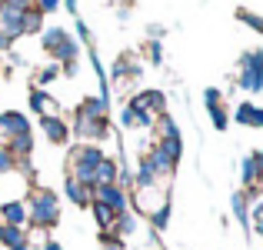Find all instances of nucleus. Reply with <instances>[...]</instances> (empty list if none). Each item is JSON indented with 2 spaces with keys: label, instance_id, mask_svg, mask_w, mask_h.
I'll use <instances>...</instances> for the list:
<instances>
[{
  "label": "nucleus",
  "instance_id": "f257e3e1",
  "mask_svg": "<svg viewBox=\"0 0 263 250\" xmlns=\"http://www.w3.org/2000/svg\"><path fill=\"white\" fill-rule=\"evenodd\" d=\"M40 47L47 50L50 64H60V74H67V77L77 74L80 40H73L64 27H44V33H40Z\"/></svg>",
  "mask_w": 263,
  "mask_h": 250
},
{
  "label": "nucleus",
  "instance_id": "f03ea898",
  "mask_svg": "<svg viewBox=\"0 0 263 250\" xmlns=\"http://www.w3.org/2000/svg\"><path fill=\"white\" fill-rule=\"evenodd\" d=\"M27 213H30L33 230H53L60 224V197L50 190V187H33L27 193Z\"/></svg>",
  "mask_w": 263,
  "mask_h": 250
},
{
  "label": "nucleus",
  "instance_id": "7ed1b4c3",
  "mask_svg": "<svg viewBox=\"0 0 263 250\" xmlns=\"http://www.w3.org/2000/svg\"><path fill=\"white\" fill-rule=\"evenodd\" d=\"M103 157L107 154H103L100 144H77V147L67 154V177L80 180L84 187L93 190V170H97V164H100Z\"/></svg>",
  "mask_w": 263,
  "mask_h": 250
},
{
  "label": "nucleus",
  "instance_id": "20e7f679",
  "mask_svg": "<svg viewBox=\"0 0 263 250\" xmlns=\"http://www.w3.org/2000/svg\"><path fill=\"white\" fill-rule=\"evenodd\" d=\"M237 87L247 94H263V47L240 53L237 64Z\"/></svg>",
  "mask_w": 263,
  "mask_h": 250
},
{
  "label": "nucleus",
  "instance_id": "39448f33",
  "mask_svg": "<svg viewBox=\"0 0 263 250\" xmlns=\"http://www.w3.org/2000/svg\"><path fill=\"white\" fill-rule=\"evenodd\" d=\"M170 204V187H160V184H154V187H134V193H130V207H134L137 213H143V217H154L160 207H167Z\"/></svg>",
  "mask_w": 263,
  "mask_h": 250
},
{
  "label": "nucleus",
  "instance_id": "423d86ee",
  "mask_svg": "<svg viewBox=\"0 0 263 250\" xmlns=\"http://www.w3.org/2000/svg\"><path fill=\"white\" fill-rule=\"evenodd\" d=\"M20 134H33L30 117H27L24 110H0V144L13 140V137H20Z\"/></svg>",
  "mask_w": 263,
  "mask_h": 250
},
{
  "label": "nucleus",
  "instance_id": "0eeeda50",
  "mask_svg": "<svg viewBox=\"0 0 263 250\" xmlns=\"http://www.w3.org/2000/svg\"><path fill=\"white\" fill-rule=\"evenodd\" d=\"M93 200H100V204H107L110 210L120 217V213H130L134 207H130V190H123V187L117 184H103V187H93Z\"/></svg>",
  "mask_w": 263,
  "mask_h": 250
},
{
  "label": "nucleus",
  "instance_id": "6e6552de",
  "mask_svg": "<svg viewBox=\"0 0 263 250\" xmlns=\"http://www.w3.org/2000/svg\"><path fill=\"white\" fill-rule=\"evenodd\" d=\"M203 103H206V114H210L213 130H220V134H223V130L230 127V110L223 107V94H220L217 87H206L203 90Z\"/></svg>",
  "mask_w": 263,
  "mask_h": 250
},
{
  "label": "nucleus",
  "instance_id": "1a4fd4ad",
  "mask_svg": "<svg viewBox=\"0 0 263 250\" xmlns=\"http://www.w3.org/2000/svg\"><path fill=\"white\" fill-rule=\"evenodd\" d=\"M127 103H130V107H137V110H147V114H154V117L167 114V94H163V90H157V87L137 90Z\"/></svg>",
  "mask_w": 263,
  "mask_h": 250
},
{
  "label": "nucleus",
  "instance_id": "9d476101",
  "mask_svg": "<svg viewBox=\"0 0 263 250\" xmlns=\"http://www.w3.org/2000/svg\"><path fill=\"white\" fill-rule=\"evenodd\" d=\"M40 130H44V137L53 144V147H64V144H70V123H67L60 114L40 117Z\"/></svg>",
  "mask_w": 263,
  "mask_h": 250
},
{
  "label": "nucleus",
  "instance_id": "9b49d317",
  "mask_svg": "<svg viewBox=\"0 0 263 250\" xmlns=\"http://www.w3.org/2000/svg\"><path fill=\"white\" fill-rule=\"evenodd\" d=\"M0 220L10 227H27L30 224V213H27V200L13 197V200H4L0 204Z\"/></svg>",
  "mask_w": 263,
  "mask_h": 250
},
{
  "label": "nucleus",
  "instance_id": "f8f14e48",
  "mask_svg": "<svg viewBox=\"0 0 263 250\" xmlns=\"http://www.w3.org/2000/svg\"><path fill=\"white\" fill-rule=\"evenodd\" d=\"M157 123V117L154 114H147V110H137V107H123L120 110V127L123 130H150Z\"/></svg>",
  "mask_w": 263,
  "mask_h": 250
},
{
  "label": "nucleus",
  "instance_id": "ddd939ff",
  "mask_svg": "<svg viewBox=\"0 0 263 250\" xmlns=\"http://www.w3.org/2000/svg\"><path fill=\"white\" fill-rule=\"evenodd\" d=\"M230 120H237L240 127H263V107H257L253 100H240L237 110L230 114Z\"/></svg>",
  "mask_w": 263,
  "mask_h": 250
},
{
  "label": "nucleus",
  "instance_id": "4468645a",
  "mask_svg": "<svg viewBox=\"0 0 263 250\" xmlns=\"http://www.w3.org/2000/svg\"><path fill=\"white\" fill-rule=\"evenodd\" d=\"M110 114V97H84L77 103V117H90V120H107Z\"/></svg>",
  "mask_w": 263,
  "mask_h": 250
},
{
  "label": "nucleus",
  "instance_id": "2eb2a0df",
  "mask_svg": "<svg viewBox=\"0 0 263 250\" xmlns=\"http://www.w3.org/2000/svg\"><path fill=\"white\" fill-rule=\"evenodd\" d=\"M64 193L73 207H90V200H93V190L84 187L80 180H73V177H64Z\"/></svg>",
  "mask_w": 263,
  "mask_h": 250
},
{
  "label": "nucleus",
  "instance_id": "dca6fc26",
  "mask_svg": "<svg viewBox=\"0 0 263 250\" xmlns=\"http://www.w3.org/2000/svg\"><path fill=\"white\" fill-rule=\"evenodd\" d=\"M30 110L37 117H47V114H60L57 103H53V97L47 94L44 87H30Z\"/></svg>",
  "mask_w": 263,
  "mask_h": 250
},
{
  "label": "nucleus",
  "instance_id": "f3484780",
  "mask_svg": "<svg viewBox=\"0 0 263 250\" xmlns=\"http://www.w3.org/2000/svg\"><path fill=\"white\" fill-rule=\"evenodd\" d=\"M27 244V227H10L0 220V247L4 250H17Z\"/></svg>",
  "mask_w": 263,
  "mask_h": 250
},
{
  "label": "nucleus",
  "instance_id": "a211bd4d",
  "mask_svg": "<svg viewBox=\"0 0 263 250\" xmlns=\"http://www.w3.org/2000/svg\"><path fill=\"white\" fill-rule=\"evenodd\" d=\"M117 173H120V164L114 157H103L93 170V187H103V184H117Z\"/></svg>",
  "mask_w": 263,
  "mask_h": 250
},
{
  "label": "nucleus",
  "instance_id": "6ab92c4d",
  "mask_svg": "<svg viewBox=\"0 0 263 250\" xmlns=\"http://www.w3.org/2000/svg\"><path fill=\"white\" fill-rule=\"evenodd\" d=\"M240 184H243V190L263 187V180H260V170H257V164H253V154L240 160Z\"/></svg>",
  "mask_w": 263,
  "mask_h": 250
},
{
  "label": "nucleus",
  "instance_id": "aec40b11",
  "mask_svg": "<svg viewBox=\"0 0 263 250\" xmlns=\"http://www.w3.org/2000/svg\"><path fill=\"white\" fill-rule=\"evenodd\" d=\"M230 207H233V217H237V224L243 227V230H250V200H247L243 190H237L230 197Z\"/></svg>",
  "mask_w": 263,
  "mask_h": 250
},
{
  "label": "nucleus",
  "instance_id": "412c9836",
  "mask_svg": "<svg viewBox=\"0 0 263 250\" xmlns=\"http://www.w3.org/2000/svg\"><path fill=\"white\" fill-rule=\"evenodd\" d=\"M90 213H93V220H97V227L100 230H114V220H117V213L110 210L107 204H100V200H90V207H87Z\"/></svg>",
  "mask_w": 263,
  "mask_h": 250
},
{
  "label": "nucleus",
  "instance_id": "4be33fe9",
  "mask_svg": "<svg viewBox=\"0 0 263 250\" xmlns=\"http://www.w3.org/2000/svg\"><path fill=\"white\" fill-rule=\"evenodd\" d=\"M110 234H117L120 240L134 237V234H137V213L134 210H130V213H120V217L114 220V230H110Z\"/></svg>",
  "mask_w": 263,
  "mask_h": 250
},
{
  "label": "nucleus",
  "instance_id": "5701e85b",
  "mask_svg": "<svg viewBox=\"0 0 263 250\" xmlns=\"http://www.w3.org/2000/svg\"><path fill=\"white\" fill-rule=\"evenodd\" d=\"M154 144L170 157V164L180 167V160H183V137H167V140H154Z\"/></svg>",
  "mask_w": 263,
  "mask_h": 250
},
{
  "label": "nucleus",
  "instance_id": "b1692460",
  "mask_svg": "<svg viewBox=\"0 0 263 250\" xmlns=\"http://www.w3.org/2000/svg\"><path fill=\"white\" fill-rule=\"evenodd\" d=\"M154 130H157V140H167V137H183V134H180V127H177V120L170 114H160V117H157Z\"/></svg>",
  "mask_w": 263,
  "mask_h": 250
},
{
  "label": "nucleus",
  "instance_id": "393cba45",
  "mask_svg": "<svg viewBox=\"0 0 263 250\" xmlns=\"http://www.w3.org/2000/svg\"><path fill=\"white\" fill-rule=\"evenodd\" d=\"M30 33H44V13L37 7H30L24 13V37H30Z\"/></svg>",
  "mask_w": 263,
  "mask_h": 250
},
{
  "label": "nucleus",
  "instance_id": "a878e982",
  "mask_svg": "<svg viewBox=\"0 0 263 250\" xmlns=\"http://www.w3.org/2000/svg\"><path fill=\"white\" fill-rule=\"evenodd\" d=\"M237 20H240V24H247V27H250V30L263 33V17H260V13L247 10V7H237Z\"/></svg>",
  "mask_w": 263,
  "mask_h": 250
},
{
  "label": "nucleus",
  "instance_id": "bb28decb",
  "mask_svg": "<svg viewBox=\"0 0 263 250\" xmlns=\"http://www.w3.org/2000/svg\"><path fill=\"white\" fill-rule=\"evenodd\" d=\"M57 77H60V64H47V67H40L37 83H33V87H44V90H47V83H53Z\"/></svg>",
  "mask_w": 263,
  "mask_h": 250
},
{
  "label": "nucleus",
  "instance_id": "cd10ccee",
  "mask_svg": "<svg viewBox=\"0 0 263 250\" xmlns=\"http://www.w3.org/2000/svg\"><path fill=\"white\" fill-rule=\"evenodd\" d=\"M170 210H174V204L160 207V210L150 217V227H154V230H167V224H170Z\"/></svg>",
  "mask_w": 263,
  "mask_h": 250
},
{
  "label": "nucleus",
  "instance_id": "c85d7f7f",
  "mask_svg": "<svg viewBox=\"0 0 263 250\" xmlns=\"http://www.w3.org/2000/svg\"><path fill=\"white\" fill-rule=\"evenodd\" d=\"M13 170H17V157L0 144V173H13Z\"/></svg>",
  "mask_w": 263,
  "mask_h": 250
},
{
  "label": "nucleus",
  "instance_id": "c756f323",
  "mask_svg": "<svg viewBox=\"0 0 263 250\" xmlns=\"http://www.w3.org/2000/svg\"><path fill=\"white\" fill-rule=\"evenodd\" d=\"M100 244H103V250H123V240L110 230H100Z\"/></svg>",
  "mask_w": 263,
  "mask_h": 250
},
{
  "label": "nucleus",
  "instance_id": "7c9ffc66",
  "mask_svg": "<svg viewBox=\"0 0 263 250\" xmlns=\"http://www.w3.org/2000/svg\"><path fill=\"white\" fill-rule=\"evenodd\" d=\"M147 57H150V64H160V60H163V47H160V40H150V44H147Z\"/></svg>",
  "mask_w": 263,
  "mask_h": 250
},
{
  "label": "nucleus",
  "instance_id": "2f4dec72",
  "mask_svg": "<svg viewBox=\"0 0 263 250\" xmlns=\"http://www.w3.org/2000/svg\"><path fill=\"white\" fill-rule=\"evenodd\" d=\"M33 7H37V10L44 13V17H50V13L60 7V0H33Z\"/></svg>",
  "mask_w": 263,
  "mask_h": 250
},
{
  "label": "nucleus",
  "instance_id": "473e14b6",
  "mask_svg": "<svg viewBox=\"0 0 263 250\" xmlns=\"http://www.w3.org/2000/svg\"><path fill=\"white\" fill-rule=\"evenodd\" d=\"M77 33H80V44H93V33H90V27L80 17H77Z\"/></svg>",
  "mask_w": 263,
  "mask_h": 250
},
{
  "label": "nucleus",
  "instance_id": "72a5a7b5",
  "mask_svg": "<svg viewBox=\"0 0 263 250\" xmlns=\"http://www.w3.org/2000/svg\"><path fill=\"white\" fill-rule=\"evenodd\" d=\"M0 4H7V7H17V10H30V7H33V0H0Z\"/></svg>",
  "mask_w": 263,
  "mask_h": 250
},
{
  "label": "nucleus",
  "instance_id": "f704fd0d",
  "mask_svg": "<svg viewBox=\"0 0 263 250\" xmlns=\"http://www.w3.org/2000/svg\"><path fill=\"white\" fill-rule=\"evenodd\" d=\"M10 47H13V40L7 37V33H0V53H7V50H10Z\"/></svg>",
  "mask_w": 263,
  "mask_h": 250
},
{
  "label": "nucleus",
  "instance_id": "c9c22d12",
  "mask_svg": "<svg viewBox=\"0 0 263 250\" xmlns=\"http://www.w3.org/2000/svg\"><path fill=\"white\" fill-rule=\"evenodd\" d=\"M253 164H257V170H260V180H263V150H253Z\"/></svg>",
  "mask_w": 263,
  "mask_h": 250
},
{
  "label": "nucleus",
  "instance_id": "e433bc0d",
  "mask_svg": "<svg viewBox=\"0 0 263 250\" xmlns=\"http://www.w3.org/2000/svg\"><path fill=\"white\" fill-rule=\"evenodd\" d=\"M40 250H64V244H57V240H44V247Z\"/></svg>",
  "mask_w": 263,
  "mask_h": 250
},
{
  "label": "nucleus",
  "instance_id": "4c0bfd02",
  "mask_svg": "<svg viewBox=\"0 0 263 250\" xmlns=\"http://www.w3.org/2000/svg\"><path fill=\"white\" fill-rule=\"evenodd\" d=\"M60 4H64V7H67V10H70V13H73V17H77V0H60Z\"/></svg>",
  "mask_w": 263,
  "mask_h": 250
},
{
  "label": "nucleus",
  "instance_id": "58836bf2",
  "mask_svg": "<svg viewBox=\"0 0 263 250\" xmlns=\"http://www.w3.org/2000/svg\"><path fill=\"white\" fill-rule=\"evenodd\" d=\"M0 70H4V64H0Z\"/></svg>",
  "mask_w": 263,
  "mask_h": 250
}]
</instances>
